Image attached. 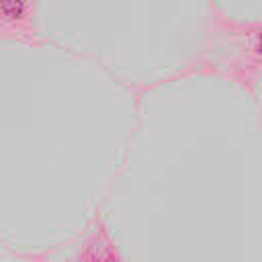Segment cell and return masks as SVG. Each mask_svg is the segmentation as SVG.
<instances>
[{"instance_id": "cell-1", "label": "cell", "mask_w": 262, "mask_h": 262, "mask_svg": "<svg viewBox=\"0 0 262 262\" xmlns=\"http://www.w3.org/2000/svg\"><path fill=\"white\" fill-rule=\"evenodd\" d=\"M29 260H31V258L20 256V254H16V252H12V250L0 246V262H29Z\"/></svg>"}]
</instances>
